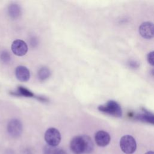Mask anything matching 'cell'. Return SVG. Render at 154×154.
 <instances>
[{"label": "cell", "instance_id": "8992f818", "mask_svg": "<svg viewBox=\"0 0 154 154\" xmlns=\"http://www.w3.org/2000/svg\"><path fill=\"white\" fill-rule=\"evenodd\" d=\"M139 32L144 38L150 39L154 37V24L149 22L143 23L139 27Z\"/></svg>", "mask_w": 154, "mask_h": 154}, {"label": "cell", "instance_id": "e0dca14e", "mask_svg": "<svg viewBox=\"0 0 154 154\" xmlns=\"http://www.w3.org/2000/svg\"><path fill=\"white\" fill-rule=\"evenodd\" d=\"M145 154H154V151H149L147 152Z\"/></svg>", "mask_w": 154, "mask_h": 154}, {"label": "cell", "instance_id": "4fadbf2b", "mask_svg": "<svg viewBox=\"0 0 154 154\" xmlns=\"http://www.w3.org/2000/svg\"><path fill=\"white\" fill-rule=\"evenodd\" d=\"M9 12L11 16H17L20 12V9L19 7L16 5H12L9 8Z\"/></svg>", "mask_w": 154, "mask_h": 154}, {"label": "cell", "instance_id": "6da1fadb", "mask_svg": "<svg viewBox=\"0 0 154 154\" xmlns=\"http://www.w3.org/2000/svg\"><path fill=\"white\" fill-rule=\"evenodd\" d=\"M70 147L75 154H88L93 150L94 144L89 136L80 135L72 138Z\"/></svg>", "mask_w": 154, "mask_h": 154}, {"label": "cell", "instance_id": "ba28073f", "mask_svg": "<svg viewBox=\"0 0 154 154\" xmlns=\"http://www.w3.org/2000/svg\"><path fill=\"white\" fill-rule=\"evenodd\" d=\"M94 140L97 146L100 147H105L109 143L111 137L108 132L103 131H99L96 133Z\"/></svg>", "mask_w": 154, "mask_h": 154}, {"label": "cell", "instance_id": "9c48e42d", "mask_svg": "<svg viewBox=\"0 0 154 154\" xmlns=\"http://www.w3.org/2000/svg\"><path fill=\"white\" fill-rule=\"evenodd\" d=\"M15 75L17 79L22 82H26L30 77V73L28 68L23 66H17L15 70Z\"/></svg>", "mask_w": 154, "mask_h": 154}, {"label": "cell", "instance_id": "9a60e30c", "mask_svg": "<svg viewBox=\"0 0 154 154\" xmlns=\"http://www.w3.org/2000/svg\"><path fill=\"white\" fill-rule=\"evenodd\" d=\"M147 61L150 64L154 66V51L150 52L147 55Z\"/></svg>", "mask_w": 154, "mask_h": 154}, {"label": "cell", "instance_id": "2e32d148", "mask_svg": "<svg viewBox=\"0 0 154 154\" xmlns=\"http://www.w3.org/2000/svg\"><path fill=\"white\" fill-rule=\"evenodd\" d=\"M58 154H67V153L66 152V151L63 150V149H59Z\"/></svg>", "mask_w": 154, "mask_h": 154}, {"label": "cell", "instance_id": "7c38bea8", "mask_svg": "<svg viewBox=\"0 0 154 154\" xmlns=\"http://www.w3.org/2000/svg\"><path fill=\"white\" fill-rule=\"evenodd\" d=\"M140 120L154 125V116L152 114H143L139 116Z\"/></svg>", "mask_w": 154, "mask_h": 154}, {"label": "cell", "instance_id": "7a4b0ae2", "mask_svg": "<svg viewBox=\"0 0 154 154\" xmlns=\"http://www.w3.org/2000/svg\"><path fill=\"white\" fill-rule=\"evenodd\" d=\"M121 150L126 154L134 153L137 149V143L135 138L129 135L123 136L120 140Z\"/></svg>", "mask_w": 154, "mask_h": 154}, {"label": "cell", "instance_id": "5b68a950", "mask_svg": "<svg viewBox=\"0 0 154 154\" xmlns=\"http://www.w3.org/2000/svg\"><path fill=\"white\" fill-rule=\"evenodd\" d=\"M11 50L14 54L17 56H23L28 51V46L26 43L22 40H16L11 44Z\"/></svg>", "mask_w": 154, "mask_h": 154}, {"label": "cell", "instance_id": "277c9868", "mask_svg": "<svg viewBox=\"0 0 154 154\" xmlns=\"http://www.w3.org/2000/svg\"><path fill=\"white\" fill-rule=\"evenodd\" d=\"M98 109L100 111L113 115L114 116L120 117L122 115V110L120 106L112 100L109 101L105 105H100Z\"/></svg>", "mask_w": 154, "mask_h": 154}, {"label": "cell", "instance_id": "30bf717a", "mask_svg": "<svg viewBox=\"0 0 154 154\" xmlns=\"http://www.w3.org/2000/svg\"><path fill=\"white\" fill-rule=\"evenodd\" d=\"M59 149L56 147L46 145L43 147V154H58Z\"/></svg>", "mask_w": 154, "mask_h": 154}, {"label": "cell", "instance_id": "3957f363", "mask_svg": "<svg viewBox=\"0 0 154 154\" xmlns=\"http://www.w3.org/2000/svg\"><path fill=\"white\" fill-rule=\"evenodd\" d=\"M61 137L58 129L54 128H50L45 134V140L48 145L56 147L61 141Z\"/></svg>", "mask_w": 154, "mask_h": 154}, {"label": "cell", "instance_id": "5bb4252c", "mask_svg": "<svg viewBox=\"0 0 154 154\" xmlns=\"http://www.w3.org/2000/svg\"><path fill=\"white\" fill-rule=\"evenodd\" d=\"M19 90V92L25 96H28V97H32L33 96V94L29 90H28L27 89L22 87H20L18 88Z\"/></svg>", "mask_w": 154, "mask_h": 154}, {"label": "cell", "instance_id": "8fae6325", "mask_svg": "<svg viewBox=\"0 0 154 154\" xmlns=\"http://www.w3.org/2000/svg\"><path fill=\"white\" fill-rule=\"evenodd\" d=\"M38 78L40 80H45L49 77L50 75V72L49 69L46 67H43L38 71Z\"/></svg>", "mask_w": 154, "mask_h": 154}, {"label": "cell", "instance_id": "52a82bcc", "mask_svg": "<svg viewBox=\"0 0 154 154\" xmlns=\"http://www.w3.org/2000/svg\"><path fill=\"white\" fill-rule=\"evenodd\" d=\"M7 131L13 137H18L22 132V125L20 122L17 119L11 120L8 124Z\"/></svg>", "mask_w": 154, "mask_h": 154}]
</instances>
